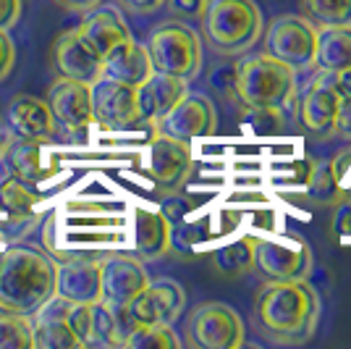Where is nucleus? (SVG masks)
I'll return each instance as SVG.
<instances>
[{"instance_id": "9", "label": "nucleus", "mask_w": 351, "mask_h": 349, "mask_svg": "<svg viewBox=\"0 0 351 349\" xmlns=\"http://www.w3.org/2000/svg\"><path fill=\"white\" fill-rule=\"evenodd\" d=\"M149 284L145 260L129 252H110L100 260V302L126 307Z\"/></svg>"}, {"instance_id": "15", "label": "nucleus", "mask_w": 351, "mask_h": 349, "mask_svg": "<svg viewBox=\"0 0 351 349\" xmlns=\"http://www.w3.org/2000/svg\"><path fill=\"white\" fill-rule=\"evenodd\" d=\"M47 108L56 118V126L69 134H82L95 124L92 116V85L58 76L47 89Z\"/></svg>"}, {"instance_id": "32", "label": "nucleus", "mask_w": 351, "mask_h": 349, "mask_svg": "<svg viewBox=\"0 0 351 349\" xmlns=\"http://www.w3.org/2000/svg\"><path fill=\"white\" fill-rule=\"evenodd\" d=\"M330 163H333V171H336V179L338 184H341L343 197L351 200V147L343 150V153H338V155H333Z\"/></svg>"}, {"instance_id": "24", "label": "nucleus", "mask_w": 351, "mask_h": 349, "mask_svg": "<svg viewBox=\"0 0 351 349\" xmlns=\"http://www.w3.org/2000/svg\"><path fill=\"white\" fill-rule=\"evenodd\" d=\"M173 247V223L160 210H134V249L142 260H158Z\"/></svg>"}, {"instance_id": "4", "label": "nucleus", "mask_w": 351, "mask_h": 349, "mask_svg": "<svg viewBox=\"0 0 351 349\" xmlns=\"http://www.w3.org/2000/svg\"><path fill=\"white\" fill-rule=\"evenodd\" d=\"M234 92L254 113H280L296 100V71L263 53L236 69Z\"/></svg>"}, {"instance_id": "10", "label": "nucleus", "mask_w": 351, "mask_h": 349, "mask_svg": "<svg viewBox=\"0 0 351 349\" xmlns=\"http://www.w3.org/2000/svg\"><path fill=\"white\" fill-rule=\"evenodd\" d=\"M40 192L21 179H5L0 184V242H16L40 223Z\"/></svg>"}, {"instance_id": "30", "label": "nucleus", "mask_w": 351, "mask_h": 349, "mask_svg": "<svg viewBox=\"0 0 351 349\" xmlns=\"http://www.w3.org/2000/svg\"><path fill=\"white\" fill-rule=\"evenodd\" d=\"M181 339L176 336L171 323H149V326H136L132 334L126 336L123 347L126 349H181Z\"/></svg>"}, {"instance_id": "38", "label": "nucleus", "mask_w": 351, "mask_h": 349, "mask_svg": "<svg viewBox=\"0 0 351 349\" xmlns=\"http://www.w3.org/2000/svg\"><path fill=\"white\" fill-rule=\"evenodd\" d=\"M333 137L351 139V98L341 102V108H338L336 124H333Z\"/></svg>"}, {"instance_id": "28", "label": "nucleus", "mask_w": 351, "mask_h": 349, "mask_svg": "<svg viewBox=\"0 0 351 349\" xmlns=\"http://www.w3.org/2000/svg\"><path fill=\"white\" fill-rule=\"evenodd\" d=\"M307 197L315 205H338L343 203V192H341V184L336 179V171H333V163L330 160H320L309 168L307 176Z\"/></svg>"}, {"instance_id": "41", "label": "nucleus", "mask_w": 351, "mask_h": 349, "mask_svg": "<svg viewBox=\"0 0 351 349\" xmlns=\"http://www.w3.org/2000/svg\"><path fill=\"white\" fill-rule=\"evenodd\" d=\"M0 129H3V118H0Z\"/></svg>"}, {"instance_id": "21", "label": "nucleus", "mask_w": 351, "mask_h": 349, "mask_svg": "<svg viewBox=\"0 0 351 349\" xmlns=\"http://www.w3.org/2000/svg\"><path fill=\"white\" fill-rule=\"evenodd\" d=\"M56 294L73 305L100 302V260H66L56 265Z\"/></svg>"}, {"instance_id": "11", "label": "nucleus", "mask_w": 351, "mask_h": 349, "mask_svg": "<svg viewBox=\"0 0 351 349\" xmlns=\"http://www.w3.org/2000/svg\"><path fill=\"white\" fill-rule=\"evenodd\" d=\"M191 168H194V155L189 142L155 134L145 155V171L155 181V187H160L162 192L181 190L189 181Z\"/></svg>"}, {"instance_id": "7", "label": "nucleus", "mask_w": 351, "mask_h": 349, "mask_svg": "<svg viewBox=\"0 0 351 349\" xmlns=\"http://www.w3.org/2000/svg\"><path fill=\"white\" fill-rule=\"evenodd\" d=\"M312 249L302 236L273 234L254 239V262L252 271L260 281H296L312 273Z\"/></svg>"}, {"instance_id": "36", "label": "nucleus", "mask_w": 351, "mask_h": 349, "mask_svg": "<svg viewBox=\"0 0 351 349\" xmlns=\"http://www.w3.org/2000/svg\"><path fill=\"white\" fill-rule=\"evenodd\" d=\"M24 0H0V30L11 32L21 19Z\"/></svg>"}, {"instance_id": "31", "label": "nucleus", "mask_w": 351, "mask_h": 349, "mask_svg": "<svg viewBox=\"0 0 351 349\" xmlns=\"http://www.w3.org/2000/svg\"><path fill=\"white\" fill-rule=\"evenodd\" d=\"M0 349H34L32 315L0 310Z\"/></svg>"}, {"instance_id": "8", "label": "nucleus", "mask_w": 351, "mask_h": 349, "mask_svg": "<svg viewBox=\"0 0 351 349\" xmlns=\"http://www.w3.org/2000/svg\"><path fill=\"white\" fill-rule=\"evenodd\" d=\"M315 45H317V27L302 14L278 16L267 24V30H263L265 56L293 71L312 69Z\"/></svg>"}, {"instance_id": "37", "label": "nucleus", "mask_w": 351, "mask_h": 349, "mask_svg": "<svg viewBox=\"0 0 351 349\" xmlns=\"http://www.w3.org/2000/svg\"><path fill=\"white\" fill-rule=\"evenodd\" d=\"M118 5L134 16H147L160 11L162 5H165V0H118Z\"/></svg>"}, {"instance_id": "39", "label": "nucleus", "mask_w": 351, "mask_h": 349, "mask_svg": "<svg viewBox=\"0 0 351 349\" xmlns=\"http://www.w3.org/2000/svg\"><path fill=\"white\" fill-rule=\"evenodd\" d=\"M333 229L338 236H351V200L338 203L336 218H333Z\"/></svg>"}, {"instance_id": "12", "label": "nucleus", "mask_w": 351, "mask_h": 349, "mask_svg": "<svg viewBox=\"0 0 351 349\" xmlns=\"http://www.w3.org/2000/svg\"><path fill=\"white\" fill-rule=\"evenodd\" d=\"M3 160L11 176L29 187H43L60 174V158L50 150V139H21L14 137L3 145Z\"/></svg>"}, {"instance_id": "6", "label": "nucleus", "mask_w": 351, "mask_h": 349, "mask_svg": "<svg viewBox=\"0 0 351 349\" xmlns=\"http://www.w3.org/2000/svg\"><path fill=\"white\" fill-rule=\"evenodd\" d=\"M244 339V320L226 302H199L186 315L184 344L191 349H239Z\"/></svg>"}, {"instance_id": "13", "label": "nucleus", "mask_w": 351, "mask_h": 349, "mask_svg": "<svg viewBox=\"0 0 351 349\" xmlns=\"http://www.w3.org/2000/svg\"><path fill=\"white\" fill-rule=\"evenodd\" d=\"M215 129H218L215 105L205 95H189V92L155 124L158 134L184 139V142L199 139V137H213Z\"/></svg>"}, {"instance_id": "20", "label": "nucleus", "mask_w": 351, "mask_h": 349, "mask_svg": "<svg viewBox=\"0 0 351 349\" xmlns=\"http://www.w3.org/2000/svg\"><path fill=\"white\" fill-rule=\"evenodd\" d=\"M76 30L82 34V40H84L100 58H105L116 45L132 40V30H129L126 19L121 14V8H116V5H103V3H100L97 8L87 11L84 21H82Z\"/></svg>"}, {"instance_id": "29", "label": "nucleus", "mask_w": 351, "mask_h": 349, "mask_svg": "<svg viewBox=\"0 0 351 349\" xmlns=\"http://www.w3.org/2000/svg\"><path fill=\"white\" fill-rule=\"evenodd\" d=\"M299 8L315 27H351V0H299Z\"/></svg>"}, {"instance_id": "1", "label": "nucleus", "mask_w": 351, "mask_h": 349, "mask_svg": "<svg viewBox=\"0 0 351 349\" xmlns=\"http://www.w3.org/2000/svg\"><path fill=\"white\" fill-rule=\"evenodd\" d=\"M254 331L283 347L307 344L320 323V297L307 284L296 281H265L252 305Z\"/></svg>"}, {"instance_id": "16", "label": "nucleus", "mask_w": 351, "mask_h": 349, "mask_svg": "<svg viewBox=\"0 0 351 349\" xmlns=\"http://www.w3.org/2000/svg\"><path fill=\"white\" fill-rule=\"evenodd\" d=\"M92 116L103 129H126L139 121L136 87L116 82L110 76H100L92 85Z\"/></svg>"}, {"instance_id": "33", "label": "nucleus", "mask_w": 351, "mask_h": 349, "mask_svg": "<svg viewBox=\"0 0 351 349\" xmlns=\"http://www.w3.org/2000/svg\"><path fill=\"white\" fill-rule=\"evenodd\" d=\"M317 76L336 92L341 100H349L351 98V69H343V71H317Z\"/></svg>"}, {"instance_id": "14", "label": "nucleus", "mask_w": 351, "mask_h": 349, "mask_svg": "<svg viewBox=\"0 0 351 349\" xmlns=\"http://www.w3.org/2000/svg\"><path fill=\"white\" fill-rule=\"evenodd\" d=\"M184 305H186V294L181 284H176L173 278H158L149 281L123 310L134 326H149V323L173 326L176 318L184 313Z\"/></svg>"}, {"instance_id": "35", "label": "nucleus", "mask_w": 351, "mask_h": 349, "mask_svg": "<svg viewBox=\"0 0 351 349\" xmlns=\"http://www.w3.org/2000/svg\"><path fill=\"white\" fill-rule=\"evenodd\" d=\"M165 3L176 14V19H199L207 5V0H165Z\"/></svg>"}, {"instance_id": "27", "label": "nucleus", "mask_w": 351, "mask_h": 349, "mask_svg": "<svg viewBox=\"0 0 351 349\" xmlns=\"http://www.w3.org/2000/svg\"><path fill=\"white\" fill-rule=\"evenodd\" d=\"M213 262H215V271L223 276H244L252 271V262H254V239L241 236L223 245L220 249H215Z\"/></svg>"}, {"instance_id": "5", "label": "nucleus", "mask_w": 351, "mask_h": 349, "mask_svg": "<svg viewBox=\"0 0 351 349\" xmlns=\"http://www.w3.org/2000/svg\"><path fill=\"white\" fill-rule=\"evenodd\" d=\"M145 47L149 53L152 71L176 76L186 85L202 71V37L184 21L158 24Z\"/></svg>"}, {"instance_id": "19", "label": "nucleus", "mask_w": 351, "mask_h": 349, "mask_svg": "<svg viewBox=\"0 0 351 349\" xmlns=\"http://www.w3.org/2000/svg\"><path fill=\"white\" fill-rule=\"evenodd\" d=\"M3 124L8 126L11 137H21V139H53L58 131L45 98H34V95L11 98Z\"/></svg>"}, {"instance_id": "2", "label": "nucleus", "mask_w": 351, "mask_h": 349, "mask_svg": "<svg viewBox=\"0 0 351 349\" xmlns=\"http://www.w3.org/2000/svg\"><path fill=\"white\" fill-rule=\"evenodd\" d=\"M56 265L45 252L8 247L0 252V310L32 315L56 294Z\"/></svg>"}, {"instance_id": "40", "label": "nucleus", "mask_w": 351, "mask_h": 349, "mask_svg": "<svg viewBox=\"0 0 351 349\" xmlns=\"http://www.w3.org/2000/svg\"><path fill=\"white\" fill-rule=\"evenodd\" d=\"M63 11H71V14H87L92 8H97L103 0H56Z\"/></svg>"}, {"instance_id": "22", "label": "nucleus", "mask_w": 351, "mask_h": 349, "mask_svg": "<svg viewBox=\"0 0 351 349\" xmlns=\"http://www.w3.org/2000/svg\"><path fill=\"white\" fill-rule=\"evenodd\" d=\"M341 98L333 89L322 82L320 76H315L307 85V89L299 98V121L302 126L317 137H333V124H336L338 108H341Z\"/></svg>"}, {"instance_id": "26", "label": "nucleus", "mask_w": 351, "mask_h": 349, "mask_svg": "<svg viewBox=\"0 0 351 349\" xmlns=\"http://www.w3.org/2000/svg\"><path fill=\"white\" fill-rule=\"evenodd\" d=\"M315 71H343L351 69V27H317Z\"/></svg>"}, {"instance_id": "3", "label": "nucleus", "mask_w": 351, "mask_h": 349, "mask_svg": "<svg viewBox=\"0 0 351 349\" xmlns=\"http://www.w3.org/2000/svg\"><path fill=\"white\" fill-rule=\"evenodd\" d=\"M263 11L254 0H207L199 14V37L223 58H239L260 43Z\"/></svg>"}, {"instance_id": "23", "label": "nucleus", "mask_w": 351, "mask_h": 349, "mask_svg": "<svg viewBox=\"0 0 351 349\" xmlns=\"http://www.w3.org/2000/svg\"><path fill=\"white\" fill-rule=\"evenodd\" d=\"M186 82L168 76V74L152 71L145 82L136 87V105H139V121L155 126L176 102L186 95Z\"/></svg>"}, {"instance_id": "34", "label": "nucleus", "mask_w": 351, "mask_h": 349, "mask_svg": "<svg viewBox=\"0 0 351 349\" xmlns=\"http://www.w3.org/2000/svg\"><path fill=\"white\" fill-rule=\"evenodd\" d=\"M14 63H16V45L8 32L0 30V82L8 79V74L14 71Z\"/></svg>"}, {"instance_id": "17", "label": "nucleus", "mask_w": 351, "mask_h": 349, "mask_svg": "<svg viewBox=\"0 0 351 349\" xmlns=\"http://www.w3.org/2000/svg\"><path fill=\"white\" fill-rule=\"evenodd\" d=\"M50 69L63 79L95 85L103 76V58L82 40L79 30H71L58 34L50 45Z\"/></svg>"}, {"instance_id": "25", "label": "nucleus", "mask_w": 351, "mask_h": 349, "mask_svg": "<svg viewBox=\"0 0 351 349\" xmlns=\"http://www.w3.org/2000/svg\"><path fill=\"white\" fill-rule=\"evenodd\" d=\"M149 74H152L149 53L145 45L134 43V37L116 45L103 58V76H110V79L132 85V87H139Z\"/></svg>"}, {"instance_id": "18", "label": "nucleus", "mask_w": 351, "mask_h": 349, "mask_svg": "<svg viewBox=\"0 0 351 349\" xmlns=\"http://www.w3.org/2000/svg\"><path fill=\"white\" fill-rule=\"evenodd\" d=\"M71 307L73 302L53 294L32 313L34 349H82V341L71 328Z\"/></svg>"}]
</instances>
